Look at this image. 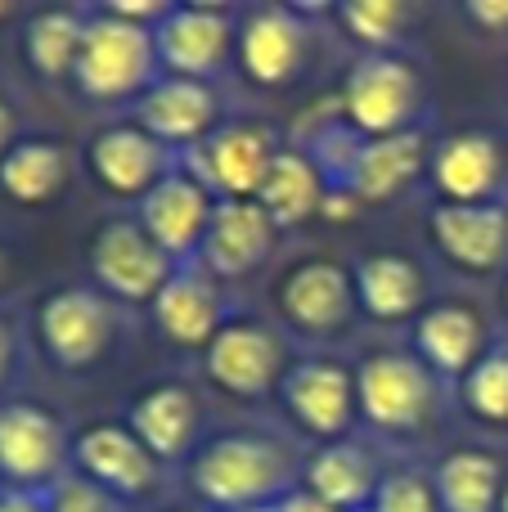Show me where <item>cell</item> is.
I'll return each instance as SVG.
<instances>
[{
    "mask_svg": "<svg viewBox=\"0 0 508 512\" xmlns=\"http://www.w3.org/2000/svg\"><path fill=\"white\" fill-rule=\"evenodd\" d=\"M189 486L207 512H266L302 486V468L275 436L221 432L194 450Z\"/></svg>",
    "mask_w": 508,
    "mask_h": 512,
    "instance_id": "1",
    "label": "cell"
},
{
    "mask_svg": "<svg viewBox=\"0 0 508 512\" xmlns=\"http://www.w3.org/2000/svg\"><path fill=\"white\" fill-rule=\"evenodd\" d=\"M72 81L90 99H131L158 81V45L153 27L126 18L122 9L104 5L86 14V36H81L77 72Z\"/></svg>",
    "mask_w": 508,
    "mask_h": 512,
    "instance_id": "2",
    "label": "cell"
},
{
    "mask_svg": "<svg viewBox=\"0 0 508 512\" xmlns=\"http://www.w3.org/2000/svg\"><path fill=\"white\" fill-rule=\"evenodd\" d=\"M441 400V378L414 351H374L356 364V414L383 436H414Z\"/></svg>",
    "mask_w": 508,
    "mask_h": 512,
    "instance_id": "3",
    "label": "cell"
},
{
    "mask_svg": "<svg viewBox=\"0 0 508 512\" xmlns=\"http://www.w3.org/2000/svg\"><path fill=\"white\" fill-rule=\"evenodd\" d=\"M342 122L360 140L414 131V117L423 113V72L414 59L396 54H360L342 81Z\"/></svg>",
    "mask_w": 508,
    "mask_h": 512,
    "instance_id": "4",
    "label": "cell"
},
{
    "mask_svg": "<svg viewBox=\"0 0 508 512\" xmlns=\"http://www.w3.org/2000/svg\"><path fill=\"white\" fill-rule=\"evenodd\" d=\"M86 261L95 288L108 301H131V306H153V297L180 270L135 216H117V221L99 225L86 243Z\"/></svg>",
    "mask_w": 508,
    "mask_h": 512,
    "instance_id": "5",
    "label": "cell"
},
{
    "mask_svg": "<svg viewBox=\"0 0 508 512\" xmlns=\"http://www.w3.org/2000/svg\"><path fill=\"white\" fill-rule=\"evenodd\" d=\"M72 436L59 414L36 400L0 405V486L14 490H54L68 477Z\"/></svg>",
    "mask_w": 508,
    "mask_h": 512,
    "instance_id": "6",
    "label": "cell"
},
{
    "mask_svg": "<svg viewBox=\"0 0 508 512\" xmlns=\"http://www.w3.org/2000/svg\"><path fill=\"white\" fill-rule=\"evenodd\" d=\"M275 306H279V319L293 333L311 337V342L342 337L351 328V319L360 315L356 279L333 256H306V261L288 265L275 288Z\"/></svg>",
    "mask_w": 508,
    "mask_h": 512,
    "instance_id": "7",
    "label": "cell"
},
{
    "mask_svg": "<svg viewBox=\"0 0 508 512\" xmlns=\"http://www.w3.org/2000/svg\"><path fill=\"white\" fill-rule=\"evenodd\" d=\"M203 369H207V382L221 387L225 396L261 400L284 382L288 355L275 328L252 315H239V319H225L221 333L207 342Z\"/></svg>",
    "mask_w": 508,
    "mask_h": 512,
    "instance_id": "8",
    "label": "cell"
},
{
    "mask_svg": "<svg viewBox=\"0 0 508 512\" xmlns=\"http://www.w3.org/2000/svg\"><path fill=\"white\" fill-rule=\"evenodd\" d=\"M234 41H239V18L225 5H167L153 27L158 68L167 77L212 81L234 54Z\"/></svg>",
    "mask_w": 508,
    "mask_h": 512,
    "instance_id": "9",
    "label": "cell"
},
{
    "mask_svg": "<svg viewBox=\"0 0 508 512\" xmlns=\"http://www.w3.org/2000/svg\"><path fill=\"white\" fill-rule=\"evenodd\" d=\"M36 333H41V346L59 369L81 373L104 360L108 346H113V301L99 288H59L36 310Z\"/></svg>",
    "mask_w": 508,
    "mask_h": 512,
    "instance_id": "10",
    "label": "cell"
},
{
    "mask_svg": "<svg viewBox=\"0 0 508 512\" xmlns=\"http://www.w3.org/2000/svg\"><path fill=\"white\" fill-rule=\"evenodd\" d=\"M279 149H284V144L275 140L270 126L230 122V126H216L198 149L185 153V162H189L185 171L212 198H257L261 180H266Z\"/></svg>",
    "mask_w": 508,
    "mask_h": 512,
    "instance_id": "11",
    "label": "cell"
},
{
    "mask_svg": "<svg viewBox=\"0 0 508 512\" xmlns=\"http://www.w3.org/2000/svg\"><path fill=\"white\" fill-rule=\"evenodd\" d=\"M311 54V23L302 9L293 5H257L239 18V41H234V59H239L243 77L261 90H279L297 81Z\"/></svg>",
    "mask_w": 508,
    "mask_h": 512,
    "instance_id": "12",
    "label": "cell"
},
{
    "mask_svg": "<svg viewBox=\"0 0 508 512\" xmlns=\"http://www.w3.org/2000/svg\"><path fill=\"white\" fill-rule=\"evenodd\" d=\"M284 409L315 441H342L356 423V369L338 360H297L279 382Z\"/></svg>",
    "mask_w": 508,
    "mask_h": 512,
    "instance_id": "13",
    "label": "cell"
},
{
    "mask_svg": "<svg viewBox=\"0 0 508 512\" xmlns=\"http://www.w3.org/2000/svg\"><path fill=\"white\" fill-rule=\"evenodd\" d=\"M508 158L491 131L441 135L428 153V185L437 203H504Z\"/></svg>",
    "mask_w": 508,
    "mask_h": 512,
    "instance_id": "14",
    "label": "cell"
},
{
    "mask_svg": "<svg viewBox=\"0 0 508 512\" xmlns=\"http://www.w3.org/2000/svg\"><path fill=\"white\" fill-rule=\"evenodd\" d=\"M428 239L464 274L508 270V203H437Z\"/></svg>",
    "mask_w": 508,
    "mask_h": 512,
    "instance_id": "15",
    "label": "cell"
},
{
    "mask_svg": "<svg viewBox=\"0 0 508 512\" xmlns=\"http://www.w3.org/2000/svg\"><path fill=\"white\" fill-rule=\"evenodd\" d=\"M212 212H216V198L189 171H171L167 180H158L140 198V216L135 221L149 230V239L176 265H194L198 248L207 239V225H212Z\"/></svg>",
    "mask_w": 508,
    "mask_h": 512,
    "instance_id": "16",
    "label": "cell"
},
{
    "mask_svg": "<svg viewBox=\"0 0 508 512\" xmlns=\"http://www.w3.org/2000/svg\"><path fill=\"white\" fill-rule=\"evenodd\" d=\"M72 477L99 486L104 495H144L158 481V459L135 441L126 423H90L72 436Z\"/></svg>",
    "mask_w": 508,
    "mask_h": 512,
    "instance_id": "17",
    "label": "cell"
},
{
    "mask_svg": "<svg viewBox=\"0 0 508 512\" xmlns=\"http://www.w3.org/2000/svg\"><path fill=\"white\" fill-rule=\"evenodd\" d=\"M86 162H90V176L113 198H144L158 180H167L176 171L171 149L153 140L140 122H113L104 131H95Z\"/></svg>",
    "mask_w": 508,
    "mask_h": 512,
    "instance_id": "18",
    "label": "cell"
},
{
    "mask_svg": "<svg viewBox=\"0 0 508 512\" xmlns=\"http://www.w3.org/2000/svg\"><path fill=\"white\" fill-rule=\"evenodd\" d=\"M275 221L261 212L257 198H216L207 239L198 248V261L212 279H243V274L261 270L275 252Z\"/></svg>",
    "mask_w": 508,
    "mask_h": 512,
    "instance_id": "19",
    "label": "cell"
},
{
    "mask_svg": "<svg viewBox=\"0 0 508 512\" xmlns=\"http://www.w3.org/2000/svg\"><path fill=\"white\" fill-rule=\"evenodd\" d=\"M140 126L158 144H167L171 153L176 149L189 153L221 126V95H216L212 81L167 77L162 72L140 95Z\"/></svg>",
    "mask_w": 508,
    "mask_h": 512,
    "instance_id": "20",
    "label": "cell"
},
{
    "mask_svg": "<svg viewBox=\"0 0 508 512\" xmlns=\"http://www.w3.org/2000/svg\"><path fill=\"white\" fill-rule=\"evenodd\" d=\"M428 153H432V144L419 126L401 131V135L360 140L338 185L351 189V194L360 198V207L392 203V198H401L419 176H428Z\"/></svg>",
    "mask_w": 508,
    "mask_h": 512,
    "instance_id": "21",
    "label": "cell"
},
{
    "mask_svg": "<svg viewBox=\"0 0 508 512\" xmlns=\"http://www.w3.org/2000/svg\"><path fill=\"white\" fill-rule=\"evenodd\" d=\"M486 351H491V333L473 301H432L414 319V355L441 382H459Z\"/></svg>",
    "mask_w": 508,
    "mask_h": 512,
    "instance_id": "22",
    "label": "cell"
},
{
    "mask_svg": "<svg viewBox=\"0 0 508 512\" xmlns=\"http://www.w3.org/2000/svg\"><path fill=\"white\" fill-rule=\"evenodd\" d=\"M153 324L180 351H207L216 333L225 324V306H221V288L203 265H180L167 279V288L153 297Z\"/></svg>",
    "mask_w": 508,
    "mask_h": 512,
    "instance_id": "23",
    "label": "cell"
},
{
    "mask_svg": "<svg viewBox=\"0 0 508 512\" xmlns=\"http://www.w3.org/2000/svg\"><path fill=\"white\" fill-rule=\"evenodd\" d=\"M126 427L135 441L153 454L158 463L185 459L198 450V427H203V405L185 382H158V387L140 391V400L126 414Z\"/></svg>",
    "mask_w": 508,
    "mask_h": 512,
    "instance_id": "24",
    "label": "cell"
},
{
    "mask_svg": "<svg viewBox=\"0 0 508 512\" xmlns=\"http://www.w3.org/2000/svg\"><path fill=\"white\" fill-rule=\"evenodd\" d=\"M383 481L374 454L360 441L342 436V441H324L306 454L302 463V490H311L320 504L333 512H360L374 504V490Z\"/></svg>",
    "mask_w": 508,
    "mask_h": 512,
    "instance_id": "25",
    "label": "cell"
},
{
    "mask_svg": "<svg viewBox=\"0 0 508 512\" xmlns=\"http://www.w3.org/2000/svg\"><path fill=\"white\" fill-rule=\"evenodd\" d=\"M356 279V306L360 315L378 319V324H405L428 310V279H423L419 261L401 252H374L360 256L351 265Z\"/></svg>",
    "mask_w": 508,
    "mask_h": 512,
    "instance_id": "26",
    "label": "cell"
},
{
    "mask_svg": "<svg viewBox=\"0 0 508 512\" xmlns=\"http://www.w3.org/2000/svg\"><path fill=\"white\" fill-rule=\"evenodd\" d=\"M324 198H329V180H324V171L315 167V158L306 149H279L257 189L261 212L275 221L279 234L315 221L324 212Z\"/></svg>",
    "mask_w": 508,
    "mask_h": 512,
    "instance_id": "27",
    "label": "cell"
},
{
    "mask_svg": "<svg viewBox=\"0 0 508 512\" xmlns=\"http://www.w3.org/2000/svg\"><path fill=\"white\" fill-rule=\"evenodd\" d=\"M504 463L482 445H455L432 468L441 512H500L504 499Z\"/></svg>",
    "mask_w": 508,
    "mask_h": 512,
    "instance_id": "28",
    "label": "cell"
},
{
    "mask_svg": "<svg viewBox=\"0 0 508 512\" xmlns=\"http://www.w3.org/2000/svg\"><path fill=\"white\" fill-rule=\"evenodd\" d=\"M68 149L50 135H27L0 158V194L23 207H45L68 189Z\"/></svg>",
    "mask_w": 508,
    "mask_h": 512,
    "instance_id": "29",
    "label": "cell"
},
{
    "mask_svg": "<svg viewBox=\"0 0 508 512\" xmlns=\"http://www.w3.org/2000/svg\"><path fill=\"white\" fill-rule=\"evenodd\" d=\"M81 36H86V14L81 9H36L23 27V54L36 77L59 81L77 72Z\"/></svg>",
    "mask_w": 508,
    "mask_h": 512,
    "instance_id": "30",
    "label": "cell"
},
{
    "mask_svg": "<svg viewBox=\"0 0 508 512\" xmlns=\"http://www.w3.org/2000/svg\"><path fill=\"white\" fill-rule=\"evenodd\" d=\"M459 409L482 427H508V342H491V351L455 382Z\"/></svg>",
    "mask_w": 508,
    "mask_h": 512,
    "instance_id": "31",
    "label": "cell"
},
{
    "mask_svg": "<svg viewBox=\"0 0 508 512\" xmlns=\"http://www.w3.org/2000/svg\"><path fill=\"white\" fill-rule=\"evenodd\" d=\"M333 18L365 54H396L414 23V9L401 0H347L333 9Z\"/></svg>",
    "mask_w": 508,
    "mask_h": 512,
    "instance_id": "32",
    "label": "cell"
},
{
    "mask_svg": "<svg viewBox=\"0 0 508 512\" xmlns=\"http://www.w3.org/2000/svg\"><path fill=\"white\" fill-rule=\"evenodd\" d=\"M374 512H441L437 504V490H432V477L414 468H396V472H383L374 490Z\"/></svg>",
    "mask_w": 508,
    "mask_h": 512,
    "instance_id": "33",
    "label": "cell"
},
{
    "mask_svg": "<svg viewBox=\"0 0 508 512\" xmlns=\"http://www.w3.org/2000/svg\"><path fill=\"white\" fill-rule=\"evenodd\" d=\"M50 512H117V499L68 472V477L50 490Z\"/></svg>",
    "mask_w": 508,
    "mask_h": 512,
    "instance_id": "34",
    "label": "cell"
},
{
    "mask_svg": "<svg viewBox=\"0 0 508 512\" xmlns=\"http://www.w3.org/2000/svg\"><path fill=\"white\" fill-rule=\"evenodd\" d=\"M464 23L482 36H508V0H464Z\"/></svg>",
    "mask_w": 508,
    "mask_h": 512,
    "instance_id": "35",
    "label": "cell"
},
{
    "mask_svg": "<svg viewBox=\"0 0 508 512\" xmlns=\"http://www.w3.org/2000/svg\"><path fill=\"white\" fill-rule=\"evenodd\" d=\"M0 512H50V490L0 486Z\"/></svg>",
    "mask_w": 508,
    "mask_h": 512,
    "instance_id": "36",
    "label": "cell"
},
{
    "mask_svg": "<svg viewBox=\"0 0 508 512\" xmlns=\"http://www.w3.org/2000/svg\"><path fill=\"white\" fill-rule=\"evenodd\" d=\"M266 512H333V508H329V504H320V499H315L311 490L297 486V490H288V495L279 499L275 508H266Z\"/></svg>",
    "mask_w": 508,
    "mask_h": 512,
    "instance_id": "37",
    "label": "cell"
},
{
    "mask_svg": "<svg viewBox=\"0 0 508 512\" xmlns=\"http://www.w3.org/2000/svg\"><path fill=\"white\" fill-rule=\"evenodd\" d=\"M18 144V117H14V104L0 95V158Z\"/></svg>",
    "mask_w": 508,
    "mask_h": 512,
    "instance_id": "38",
    "label": "cell"
},
{
    "mask_svg": "<svg viewBox=\"0 0 508 512\" xmlns=\"http://www.w3.org/2000/svg\"><path fill=\"white\" fill-rule=\"evenodd\" d=\"M14 328L0 319V387H5V378H9V369H14Z\"/></svg>",
    "mask_w": 508,
    "mask_h": 512,
    "instance_id": "39",
    "label": "cell"
},
{
    "mask_svg": "<svg viewBox=\"0 0 508 512\" xmlns=\"http://www.w3.org/2000/svg\"><path fill=\"white\" fill-rule=\"evenodd\" d=\"M5 279H9V256H5V248H0V288H5Z\"/></svg>",
    "mask_w": 508,
    "mask_h": 512,
    "instance_id": "40",
    "label": "cell"
},
{
    "mask_svg": "<svg viewBox=\"0 0 508 512\" xmlns=\"http://www.w3.org/2000/svg\"><path fill=\"white\" fill-rule=\"evenodd\" d=\"M500 297H504V315H508V270H504V288H500Z\"/></svg>",
    "mask_w": 508,
    "mask_h": 512,
    "instance_id": "41",
    "label": "cell"
},
{
    "mask_svg": "<svg viewBox=\"0 0 508 512\" xmlns=\"http://www.w3.org/2000/svg\"><path fill=\"white\" fill-rule=\"evenodd\" d=\"M14 14H18L14 5H0V18H14Z\"/></svg>",
    "mask_w": 508,
    "mask_h": 512,
    "instance_id": "42",
    "label": "cell"
},
{
    "mask_svg": "<svg viewBox=\"0 0 508 512\" xmlns=\"http://www.w3.org/2000/svg\"><path fill=\"white\" fill-rule=\"evenodd\" d=\"M500 512H508V477H504V499H500Z\"/></svg>",
    "mask_w": 508,
    "mask_h": 512,
    "instance_id": "43",
    "label": "cell"
},
{
    "mask_svg": "<svg viewBox=\"0 0 508 512\" xmlns=\"http://www.w3.org/2000/svg\"><path fill=\"white\" fill-rule=\"evenodd\" d=\"M176 512H207V508H176Z\"/></svg>",
    "mask_w": 508,
    "mask_h": 512,
    "instance_id": "44",
    "label": "cell"
},
{
    "mask_svg": "<svg viewBox=\"0 0 508 512\" xmlns=\"http://www.w3.org/2000/svg\"><path fill=\"white\" fill-rule=\"evenodd\" d=\"M360 512H374V508H360Z\"/></svg>",
    "mask_w": 508,
    "mask_h": 512,
    "instance_id": "45",
    "label": "cell"
}]
</instances>
